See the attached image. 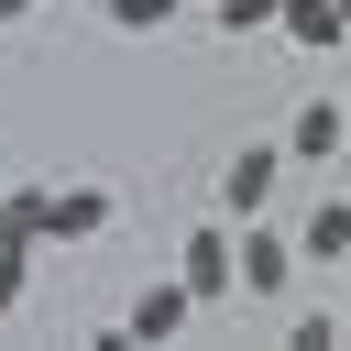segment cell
<instances>
[{"label":"cell","instance_id":"1","mask_svg":"<svg viewBox=\"0 0 351 351\" xmlns=\"http://www.w3.org/2000/svg\"><path fill=\"white\" fill-rule=\"evenodd\" d=\"M285 165H296L285 143H241V154L219 165V219H263V208H274V176H285Z\"/></svg>","mask_w":351,"mask_h":351},{"label":"cell","instance_id":"2","mask_svg":"<svg viewBox=\"0 0 351 351\" xmlns=\"http://www.w3.org/2000/svg\"><path fill=\"white\" fill-rule=\"evenodd\" d=\"M176 274L197 285V307H219V296H241V241H230L219 219H197V230L176 241Z\"/></svg>","mask_w":351,"mask_h":351},{"label":"cell","instance_id":"3","mask_svg":"<svg viewBox=\"0 0 351 351\" xmlns=\"http://www.w3.org/2000/svg\"><path fill=\"white\" fill-rule=\"evenodd\" d=\"M296 263H307V241H296V230H274V219H252V230H241V296H285V285H296Z\"/></svg>","mask_w":351,"mask_h":351},{"label":"cell","instance_id":"4","mask_svg":"<svg viewBox=\"0 0 351 351\" xmlns=\"http://www.w3.org/2000/svg\"><path fill=\"white\" fill-rule=\"evenodd\" d=\"M340 143H351V99H307V110L285 121V154H296V165H340Z\"/></svg>","mask_w":351,"mask_h":351},{"label":"cell","instance_id":"5","mask_svg":"<svg viewBox=\"0 0 351 351\" xmlns=\"http://www.w3.org/2000/svg\"><path fill=\"white\" fill-rule=\"evenodd\" d=\"M186 318H197V285H186V274H154V285L132 296V340H176Z\"/></svg>","mask_w":351,"mask_h":351},{"label":"cell","instance_id":"6","mask_svg":"<svg viewBox=\"0 0 351 351\" xmlns=\"http://www.w3.org/2000/svg\"><path fill=\"white\" fill-rule=\"evenodd\" d=\"M296 241H307V263H351V197L329 186V197L296 219Z\"/></svg>","mask_w":351,"mask_h":351},{"label":"cell","instance_id":"7","mask_svg":"<svg viewBox=\"0 0 351 351\" xmlns=\"http://www.w3.org/2000/svg\"><path fill=\"white\" fill-rule=\"evenodd\" d=\"M274 33H285V44H307V55H329V44L351 33V11H340V0H285V22H274Z\"/></svg>","mask_w":351,"mask_h":351},{"label":"cell","instance_id":"8","mask_svg":"<svg viewBox=\"0 0 351 351\" xmlns=\"http://www.w3.org/2000/svg\"><path fill=\"white\" fill-rule=\"evenodd\" d=\"M110 230V186H55V241H99Z\"/></svg>","mask_w":351,"mask_h":351},{"label":"cell","instance_id":"9","mask_svg":"<svg viewBox=\"0 0 351 351\" xmlns=\"http://www.w3.org/2000/svg\"><path fill=\"white\" fill-rule=\"evenodd\" d=\"M33 252H44V241H0V318L33 296Z\"/></svg>","mask_w":351,"mask_h":351},{"label":"cell","instance_id":"10","mask_svg":"<svg viewBox=\"0 0 351 351\" xmlns=\"http://www.w3.org/2000/svg\"><path fill=\"white\" fill-rule=\"evenodd\" d=\"M285 351H340V318H329V307H296V318H285Z\"/></svg>","mask_w":351,"mask_h":351},{"label":"cell","instance_id":"11","mask_svg":"<svg viewBox=\"0 0 351 351\" xmlns=\"http://www.w3.org/2000/svg\"><path fill=\"white\" fill-rule=\"evenodd\" d=\"M208 11H219V33H274L285 22V0H208Z\"/></svg>","mask_w":351,"mask_h":351},{"label":"cell","instance_id":"12","mask_svg":"<svg viewBox=\"0 0 351 351\" xmlns=\"http://www.w3.org/2000/svg\"><path fill=\"white\" fill-rule=\"evenodd\" d=\"M99 11H110V22H121V33H154V22H176V11H186V0H99Z\"/></svg>","mask_w":351,"mask_h":351},{"label":"cell","instance_id":"13","mask_svg":"<svg viewBox=\"0 0 351 351\" xmlns=\"http://www.w3.org/2000/svg\"><path fill=\"white\" fill-rule=\"evenodd\" d=\"M22 11H33V0H0V22H22Z\"/></svg>","mask_w":351,"mask_h":351},{"label":"cell","instance_id":"14","mask_svg":"<svg viewBox=\"0 0 351 351\" xmlns=\"http://www.w3.org/2000/svg\"><path fill=\"white\" fill-rule=\"evenodd\" d=\"M0 208H11V176H0Z\"/></svg>","mask_w":351,"mask_h":351},{"label":"cell","instance_id":"15","mask_svg":"<svg viewBox=\"0 0 351 351\" xmlns=\"http://www.w3.org/2000/svg\"><path fill=\"white\" fill-rule=\"evenodd\" d=\"M340 11H351V0H340Z\"/></svg>","mask_w":351,"mask_h":351}]
</instances>
